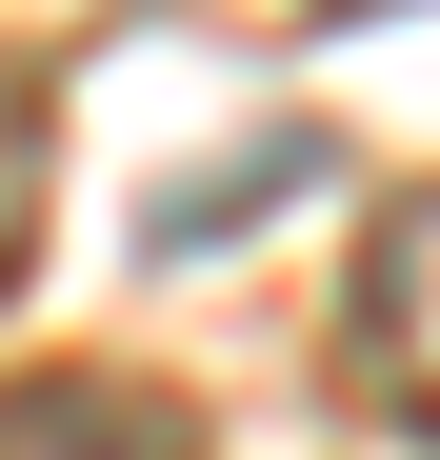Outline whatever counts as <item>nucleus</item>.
Masks as SVG:
<instances>
[{
	"label": "nucleus",
	"mask_w": 440,
	"mask_h": 460,
	"mask_svg": "<svg viewBox=\"0 0 440 460\" xmlns=\"http://www.w3.org/2000/svg\"><path fill=\"white\" fill-rule=\"evenodd\" d=\"M340 360H360V401H381L400 440H440V181H420V200H381L360 300H340Z\"/></svg>",
	"instance_id": "f257e3e1"
},
{
	"label": "nucleus",
	"mask_w": 440,
	"mask_h": 460,
	"mask_svg": "<svg viewBox=\"0 0 440 460\" xmlns=\"http://www.w3.org/2000/svg\"><path fill=\"white\" fill-rule=\"evenodd\" d=\"M0 460H200V420L140 380H0Z\"/></svg>",
	"instance_id": "f03ea898"
}]
</instances>
